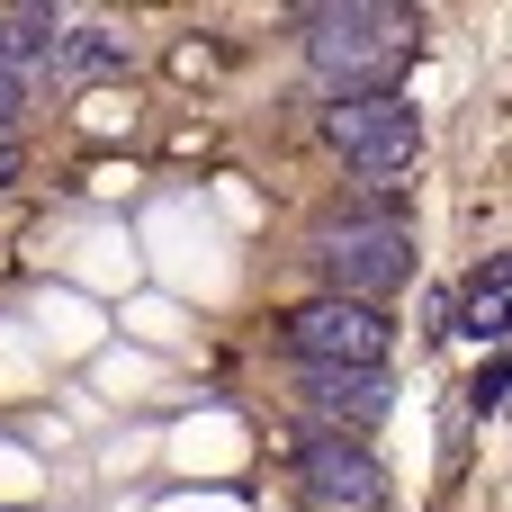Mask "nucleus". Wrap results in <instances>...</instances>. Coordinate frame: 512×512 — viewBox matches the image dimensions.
Returning <instances> with one entry per match:
<instances>
[{
  "instance_id": "f257e3e1",
  "label": "nucleus",
  "mask_w": 512,
  "mask_h": 512,
  "mask_svg": "<svg viewBox=\"0 0 512 512\" xmlns=\"http://www.w3.org/2000/svg\"><path fill=\"white\" fill-rule=\"evenodd\" d=\"M414 9L387 0H342V9H306V63L333 99H378L396 90V72L414 63Z\"/></svg>"
},
{
  "instance_id": "f03ea898",
  "label": "nucleus",
  "mask_w": 512,
  "mask_h": 512,
  "mask_svg": "<svg viewBox=\"0 0 512 512\" xmlns=\"http://www.w3.org/2000/svg\"><path fill=\"white\" fill-rule=\"evenodd\" d=\"M315 270H324V297H351V306H378L387 288H405L414 270V243L396 216H351L315 243Z\"/></svg>"
},
{
  "instance_id": "7ed1b4c3",
  "label": "nucleus",
  "mask_w": 512,
  "mask_h": 512,
  "mask_svg": "<svg viewBox=\"0 0 512 512\" xmlns=\"http://www.w3.org/2000/svg\"><path fill=\"white\" fill-rule=\"evenodd\" d=\"M324 135H333V153H342L351 171H369V180H396V171H414V153H423V126H414V99H405V90L333 99V108H324Z\"/></svg>"
},
{
  "instance_id": "20e7f679",
  "label": "nucleus",
  "mask_w": 512,
  "mask_h": 512,
  "mask_svg": "<svg viewBox=\"0 0 512 512\" xmlns=\"http://www.w3.org/2000/svg\"><path fill=\"white\" fill-rule=\"evenodd\" d=\"M279 333H288L297 369H387V315H378V306L315 297V306H297Z\"/></svg>"
},
{
  "instance_id": "39448f33",
  "label": "nucleus",
  "mask_w": 512,
  "mask_h": 512,
  "mask_svg": "<svg viewBox=\"0 0 512 512\" xmlns=\"http://www.w3.org/2000/svg\"><path fill=\"white\" fill-rule=\"evenodd\" d=\"M297 486H306L315 512H387V477H378L369 441H342V432L297 441Z\"/></svg>"
},
{
  "instance_id": "423d86ee",
  "label": "nucleus",
  "mask_w": 512,
  "mask_h": 512,
  "mask_svg": "<svg viewBox=\"0 0 512 512\" xmlns=\"http://www.w3.org/2000/svg\"><path fill=\"white\" fill-rule=\"evenodd\" d=\"M297 396H306V414H315V432H342V441H360L378 414H387V369H297Z\"/></svg>"
},
{
  "instance_id": "0eeeda50",
  "label": "nucleus",
  "mask_w": 512,
  "mask_h": 512,
  "mask_svg": "<svg viewBox=\"0 0 512 512\" xmlns=\"http://www.w3.org/2000/svg\"><path fill=\"white\" fill-rule=\"evenodd\" d=\"M54 36H63L54 9H0V81H36L54 63Z\"/></svg>"
},
{
  "instance_id": "6e6552de",
  "label": "nucleus",
  "mask_w": 512,
  "mask_h": 512,
  "mask_svg": "<svg viewBox=\"0 0 512 512\" xmlns=\"http://www.w3.org/2000/svg\"><path fill=\"white\" fill-rule=\"evenodd\" d=\"M504 288H512V261H504V252H486V261L468 270V288H459V333L486 342V351H504Z\"/></svg>"
},
{
  "instance_id": "1a4fd4ad",
  "label": "nucleus",
  "mask_w": 512,
  "mask_h": 512,
  "mask_svg": "<svg viewBox=\"0 0 512 512\" xmlns=\"http://www.w3.org/2000/svg\"><path fill=\"white\" fill-rule=\"evenodd\" d=\"M117 63H126V36H108V27H63L54 36V72H72V81L117 72Z\"/></svg>"
},
{
  "instance_id": "9d476101",
  "label": "nucleus",
  "mask_w": 512,
  "mask_h": 512,
  "mask_svg": "<svg viewBox=\"0 0 512 512\" xmlns=\"http://www.w3.org/2000/svg\"><path fill=\"white\" fill-rule=\"evenodd\" d=\"M504 387H512L504 351H486V369H477V387H468V405H477V414H504Z\"/></svg>"
},
{
  "instance_id": "9b49d317",
  "label": "nucleus",
  "mask_w": 512,
  "mask_h": 512,
  "mask_svg": "<svg viewBox=\"0 0 512 512\" xmlns=\"http://www.w3.org/2000/svg\"><path fill=\"white\" fill-rule=\"evenodd\" d=\"M18 117H27V81H0V144L18 135Z\"/></svg>"
},
{
  "instance_id": "f8f14e48",
  "label": "nucleus",
  "mask_w": 512,
  "mask_h": 512,
  "mask_svg": "<svg viewBox=\"0 0 512 512\" xmlns=\"http://www.w3.org/2000/svg\"><path fill=\"white\" fill-rule=\"evenodd\" d=\"M18 171H27V144H18V135H9V144H0V189H9V180H18Z\"/></svg>"
}]
</instances>
